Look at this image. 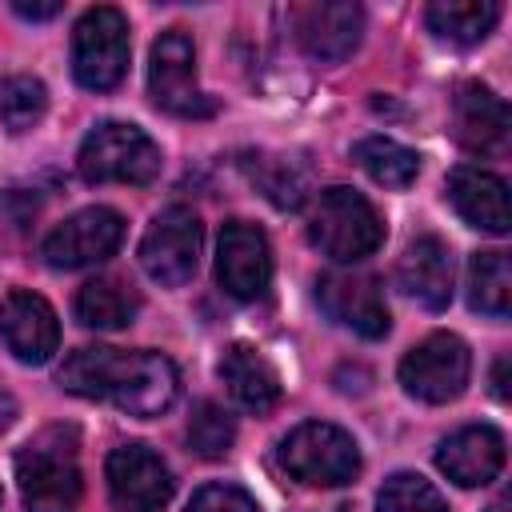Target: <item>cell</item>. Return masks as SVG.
<instances>
[{
  "label": "cell",
  "instance_id": "cell-2",
  "mask_svg": "<svg viewBox=\"0 0 512 512\" xmlns=\"http://www.w3.org/2000/svg\"><path fill=\"white\" fill-rule=\"evenodd\" d=\"M16 484L28 512H76L80 504V460L76 428H44L16 452Z\"/></svg>",
  "mask_w": 512,
  "mask_h": 512
},
{
  "label": "cell",
  "instance_id": "cell-18",
  "mask_svg": "<svg viewBox=\"0 0 512 512\" xmlns=\"http://www.w3.org/2000/svg\"><path fill=\"white\" fill-rule=\"evenodd\" d=\"M448 200H452V208L460 212V220L472 224V228H480V232L504 236L508 224H512V212H508V184H504L496 172H484V168H476V164L452 168V176H448Z\"/></svg>",
  "mask_w": 512,
  "mask_h": 512
},
{
  "label": "cell",
  "instance_id": "cell-26",
  "mask_svg": "<svg viewBox=\"0 0 512 512\" xmlns=\"http://www.w3.org/2000/svg\"><path fill=\"white\" fill-rule=\"evenodd\" d=\"M376 512H448L440 488L416 472H392L376 492Z\"/></svg>",
  "mask_w": 512,
  "mask_h": 512
},
{
  "label": "cell",
  "instance_id": "cell-28",
  "mask_svg": "<svg viewBox=\"0 0 512 512\" xmlns=\"http://www.w3.org/2000/svg\"><path fill=\"white\" fill-rule=\"evenodd\" d=\"M252 180L260 184V192H264L276 208H300L304 196H308V192H304V188H308L304 172H296L292 160H280V156H256Z\"/></svg>",
  "mask_w": 512,
  "mask_h": 512
},
{
  "label": "cell",
  "instance_id": "cell-25",
  "mask_svg": "<svg viewBox=\"0 0 512 512\" xmlns=\"http://www.w3.org/2000/svg\"><path fill=\"white\" fill-rule=\"evenodd\" d=\"M48 112V88L28 76V72H12V76H0V124L8 132H28L44 120Z\"/></svg>",
  "mask_w": 512,
  "mask_h": 512
},
{
  "label": "cell",
  "instance_id": "cell-14",
  "mask_svg": "<svg viewBox=\"0 0 512 512\" xmlns=\"http://www.w3.org/2000/svg\"><path fill=\"white\" fill-rule=\"evenodd\" d=\"M0 340L20 364H48L60 348V320L40 292L12 288L0 304Z\"/></svg>",
  "mask_w": 512,
  "mask_h": 512
},
{
  "label": "cell",
  "instance_id": "cell-24",
  "mask_svg": "<svg viewBox=\"0 0 512 512\" xmlns=\"http://www.w3.org/2000/svg\"><path fill=\"white\" fill-rule=\"evenodd\" d=\"M468 304L484 316L504 320L512 304V268L504 252H476L468 260Z\"/></svg>",
  "mask_w": 512,
  "mask_h": 512
},
{
  "label": "cell",
  "instance_id": "cell-27",
  "mask_svg": "<svg viewBox=\"0 0 512 512\" xmlns=\"http://www.w3.org/2000/svg\"><path fill=\"white\" fill-rule=\"evenodd\" d=\"M232 440H236L232 416H228L220 404L200 400V404L192 408V420H188V448H192L196 456H204V460H220V456L232 448Z\"/></svg>",
  "mask_w": 512,
  "mask_h": 512
},
{
  "label": "cell",
  "instance_id": "cell-10",
  "mask_svg": "<svg viewBox=\"0 0 512 512\" xmlns=\"http://www.w3.org/2000/svg\"><path fill=\"white\" fill-rule=\"evenodd\" d=\"M124 240V216L116 208H104V204H92V208H80L76 216H68L64 224H56L44 244H40V256L52 264V268H92L100 260H108Z\"/></svg>",
  "mask_w": 512,
  "mask_h": 512
},
{
  "label": "cell",
  "instance_id": "cell-11",
  "mask_svg": "<svg viewBox=\"0 0 512 512\" xmlns=\"http://www.w3.org/2000/svg\"><path fill=\"white\" fill-rule=\"evenodd\" d=\"M316 300L328 320H336L340 328H352L364 340H380L392 328L380 280L368 272H324L316 280Z\"/></svg>",
  "mask_w": 512,
  "mask_h": 512
},
{
  "label": "cell",
  "instance_id": "cell-13",
  "mask_svg": "<svg viewBox=\"0 0 512 512\" xmlns=\"http://www.w3.org/2000/svg\"><path fill=\"white\" fill-rule=\"evenodd\" d=\"M216 280L232 300H256L272 284L268 236L248 220H228L216 240Z\"/></svg>",
  "mask_w": 512,
  "mask_h": 512
},
{
  "label": "cell",
  "instance_id": "cell-20",
  "mask_svg": "<svg viewBox=\"0 0 512 512\" xmlns=\"http://www.w3.org/2000/svg\"><path fill=\"white\" fill-rule=\"evenodd\" d=\"M220 380L244 412H272L280 404V376L252 344H228L220 356Z\"/></svg>",
  "mask_w": 512,
  "mask_h": 512
},
{
  "label": "cell",
  "instance_id": "cell-7",
  "mask_svg": "<svg viewBox=\"0 0 512 512\" xmlns=\"http://www.w3.org/2000/svg\"><path fill=\"white\" fill-rule=\"evenodd\" d=\"M200 248H204V224L192 208L184 204H172L164 208L144 240H140V268L164 284V288H180L196 276V264H200Z\"/></svg>",
  "mask_w": 512,
  "mask_h": 512
},
{
  "label": "cell",
  "instance_id": "cell-30",
  "mask_svg": "<svg viewBox=\"0 0 512 512\" xmlns=\"http://www.w3.org/2000/svg\"><path fill=\"white\" fill-rule=\"evenodd\" d=\"M12 12L24 16V20H52V16H60V0H52V4H28V0H16Z\"/></svg>",
  "mask_w": 512,
  "mask_h": 512
},
{
  "label": "cell",
  "instance_id": "cell-3",
  "mask_svg": "<svg viewBox=\"0 0 512 512\" xmlns=\"http://www.w3.org/2000/svg\"><path fill=\"white\" fill-rule=\"evenodd\" d=\"M308 240L336 264H356L384 244V220L356 188H324L308 216Z\"/></svg>",
  "mask_w": 512,
  "mask_h": 512
},
{
  "label": "cell",
  "instance_id": "cell-6",
  "mask_svg": "<svg viewBox=\"0 0 512 512\" xmlns=\"http://www.w3.org/2000/svg\"><path fill=\"white\" fill-rule=\"evenodd\" d=\"M128 72V20L112 4H96L72 32V76L88 92H112Z\"/></svg>",
  "mask_w": 512,
  "mask_h": 512
},
{
  "label": "cell",
  "instance_id": "cell-31",
  "mask_svg": "<svg viewBox=\"0 0 512 512\" xmlns=\"http://www.w3.org/2000/svg\"><path fill=\"white\" fill-rule=\"evenodd\" d=\"M504 376H508V356H500V360H496V372H492V384H496V396H500V400L508 396V384H504Z\"/></svg>",
  "mask_w": 512,
  "mask_h": 512
},
{
  "label": "cell",
  "instance_id": "cell-29",
  "mask_svg": "<svg viewBox=\"0 0 512 512\" xmlns=\"http://www.w3.org/2000/svg\"><path fill=\"white\" fill-rule=\"evenodd\" d=\"M188 512H260L256 496H248L240 484H204L192 500Z\"/></svg>",
  "mask_w": 512,
  "mask_h": 512
},
{
  "label": "cell",
  "instance_id": "cell-15",
  "mask_svg": "<svg viewBox=\"0 0 512 512\" xmlns=\"http://www.w3.org/2000/svg\"><path fill=\"white\" fill-rule=\"evenodd\" d=\"M292 36L312 60H344L360 44L364 32V8L352 0H328V4H300L292 8Z\"/></svg>",
  "mask_w": 512,
  "mask_h": 512
},
{
  "label": "cell",
  "instance_id": "cell-9",
  "mask_svg": "<svg viewBox=\"0 0 512 512\" xmlns=\"http://www.w3.org/2000/svg\"><path fill=\"white\" fill-rule=\"evenodd\" d=\"M472 352L452 332H432L400 360V384L424 404H448L468 388Z\"/></svg>",
  "mask_w": 512,
  "mask_h": 512
},
{
  "label": "cell",
  "instance_id": "cell-21",
  "mask_svg": "<svg viewBox=\"0 0 512 512\" xmlns=\"http://www.w3.org/2000/svg\"><path fill=\"white\" fill-rule=\"evenodd\" d=\"M140 312V296L120 276H96L76 292V320L96 332L128 328Z\"/></svg>",
  "mask_w": 512,
  "mask_h": 512
},
{
  "label": "cell",
  "instance_id": "cell-22",
  "mask_svg": "<svg viewBox=\"0 0 512 512\" xmlns=\"http://www.w3.org/2000/svg\"><path fill=\"white\" fill-rule=\"evenodd\" d=\"M424 20L440 40L480 44L500 20V4H492V0H436V4H428Z\"/></svg>",
  "mask_w": 512,
  "mask_h": 512
},
{
  "label": "cell",
  "instance_id": "cell-19",
  "mask_svg": "<svg viewBox=\"0 0 512 512\" xmlns=\"http://www.w3.org/2000/svg\"><path fill=\"white\" fill-rule=\"evenodd\" d=\"M452 276H456L452 252L436 236L412 240L404 248V256H400V264H396V284L404 288V296H412L428 312L448 308V300H452Z\"/></svg>",
  "mask_w": 512,
  "mask_h": 512
},
{
  "label": "cell",
  "instance_id": "cell-32",
  "mask_svg": "<svg viewBox=\"0 0 512 512\" xmlns=\"http://www.w3.org/2000/svg\"><path fill=\"white\" fill-rule=\"evenodd\" d=\"M12 420H16V404H12V396H0V432H4Z\"/></svg>",
  "mask_w": 512,
  "mask_h": 512
},
{
  "label": "cell",
  "instance_id": "cell-8",
  "mask_svg": "<svg viewBox=\"0 0 512 512\" xmlns=\"http://www.w3.org/2000/svg\"><path fill=\"white\" fill-rule=\"evenodd\" d=\"M148 96L172 116H212V100L196 84V48L184 28L160 32L148 52Z\"/></svg>",
  "mask_w": 512,
  "mask_h": 512
},
{
  "label": "cell",
  "instance_id": "cell-34",
  "mask_svg": "<svg viewBox=\"0 0 512 512\" xmlns=\"http://www.w3.org/2000/svg\"><path fill=\"white\" fill-rule=\"evenodd\" d=\"M0 504H4V488H0Z\"/></svg>",
  "mask_w": 512,
  "mask_h": 512
},
{
  "label": "cell",
  "instance_id": "cell-17",
  "mask_svg": "<svg viewBox=\"0 0 512 512\" xmlns=\"http://www.w3.org/2000/svg\"><path fill=\"white\" fill-rule=\"evenodd\" d=\"M452 124H456V140L468 152L492 156V152L508 148V104L492 88H484L476 80L456 88V96H452Z\"/></svg>",
  "mask_w": 512,
  "mask_h": 512
},
{
  "label": "cell",
  "instance_id": "cell-23",
  "mask_svg": "<svg viewBox=\"0 0 512 512\" xmlns=\"http://www.w3.org/2000/svg\"><path fill=\"white\" fill-rule=\"evenodd\" d=\"M352 160L376 184H384V188H408L416 180V172H420V156L412 148H404L400 140H392V136H364V140H356Z\"/></svg>",
  "mask_w": 512,
  "mask_h": 512
},
{
  "label": "cell",
  "instance_id": "cell-33",
  "mask_svg": "<svg viewBox=\"0 0 512 512\" xmlns=\"http://www.w3.org/2000/svg\"><path fill=\"white\" fill-rule=\"evenodd\" d=\"M488 512H508V496H500V500H492V504H488Z\"/></svg>",
  "mask_w": 512,
  "mask_h": 512
},
{
  "label": "cell",
  "instance_id": "cell-5",
  "mask_svg": "<svg viewBox=\"0 0 512 512\" xmlns=\"http://www.w3.org/2000/svg\"><path fill=\"white\" fill-rule=\"evenodd\" d=\"M280 468L312 488H340L352 484L360 472V448L356 440L324 420H308L300 428H292L280 440Z\"/></svg>",
  "mask_w": 512,
  "mask_h": 512
},
{
  "label": "cell",
  "instance_id": "cell-1",
  "mask_svg": "<svg viewBox=\"0 0 512 512\" xmlns=\"http://www.w3.org/2000/svg\"><path fill=\"white\" fill-rule=\"evenodd\" d=\"M60 384L72 396L84 400H108L128 416H160L176 404L180 396V376L176 364L160 352H120L104 344L76 348L64 368Z\"/></svg>",
  "mask_w": 512,
  "mask_h": 512
},
{
  "label": "cell",
  "instance_id": "cell-4",
  "mask_svg": "<svg viewBox=\"0 0 512 512\" xmlns=\"http://www.w3.org/2000/svg\"><path fill=\"white\" fill-rule=\"evenodd\" d=\"M160 144L124 120H104L96 124L80 152H76V172L88 184H152L160 176Z\"/></svg>",
  "mask_w": 512,
  "mask_h": 512
},
{
  "label": "cell",
  "instance_id": "cell-16",
  "mask_svg": "<svg viewBox=\"0 0 512 512\" xmlns=\"http://www.w3.org/2000/svg\"><path fill=\"white\" fill-rule=\"evenodd\" d=\"M436 468L460 488L492 484L500 476V468H504V436H500V428H492V424L456 428L448 440H440Z\"/></svg>",
  "mask_w": 512,
  "mask_h": 512
},
{
  "label": "cell",
  "instance_id": "cell-12",
  "mask_svg": "<svg viewBox=\"0 0 512 512\" xmlns=\"http://www.w3.org/2000/svg\"><path fill=\"white\" fill-rule=\"evenodd\" d=\"M108 492L120 512H164L172 500V472L148 444H120L112 448L108 464Z\"/></svg>",
  "mask_w": 512,
  "mask_h": 512
}]
</instances>
